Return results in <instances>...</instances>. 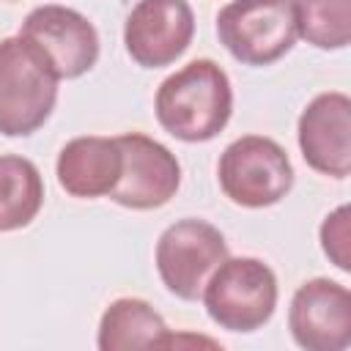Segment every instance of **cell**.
Masks as SVG:
<instances>
[{
  "instance_id": "1",
  "label": "cell",
  "mask_w": 351,
  "mask_h": 351,
  "mask_svg": "<svg viewBox=\"0 0 351 351\" xmlns=\"http://www.w3.org/2000/svg\"><path fill=\"white\" fill-rule=\"evenodd\" d=\"M159 126L181 143H208L230 121L233 85L225 69L208 58L173 71L154 96Z\"/></svg>"
},
{
  "instance_id": "2",
  "label": "cell",
  "mask_w": 351,
  "mask_h": 351,
  "mask_svg": "<svg viewBox=\"0 0 351 351\" xmlns=\"http://www.w3.org/2000/svg\"><path fill=\"white\" fill-rule=\"evenodd\" d=\"M58 74L44 55L19 36L0 38V134L30 137L58 101Z\"/></svg>"
},
{
  "instance_id": "3",
  "label": "cell",
  "mask_w": 351,
  "mask_h": 351,
  "mask_svg": "<svg viewBox=\"0 0 351 351\" xmlns=\"http://www.w3.org/2000/svg\"><path fill=\"white\" fill-rule=\"evenodd\" d=\"M208 318L228 332H255L277 310V274L261 258H225L203 285Z\"/></svg>"
},
{
  "instance_id": "4",
  "label": "cell",
  "mask_w": 351,
  "mask_h": 351,
  "mask_svg": "<svg viewBox=\"0 0 351 351\" xmlns=\"http://www.w3.org/2000/svg\"><path fill=\"white\" fill-rule=\"evenodd\" d=\"M217 178L230 203L241 208H269L291 192L293 165L277 140L244 134L222 151Z\"/></svg>"
},
{
  "instance_id": "5",
  "label": "cell",
  "mask_w": 351,
  "mask_h": 351,
  "mask_svg": "<svg viewBox=\"0 0 351 351\" xmlns=\"http://www.w3.org/2000/svg\"><path fill=\"white\" fill-rule=\"evenodd\" d=\"M219 44L244 66H271L296 44L291 0H230L217 14Z\"/></svg>"
},
{
  "instance_id": "6",
  "label": "cell",
  "mask_w": 351,
  "mask_h": 351,
  "mask_svg": "<svg viewBox=\"0 0 351 351\" xmlns=\"http://www.w3.org/2000/svg\"><path fill=\"white\" fill-rule=\"evenodd\" d=\"M225 258L228 241L222 230L200 217H184L167 225L154 252L162 285L184 302L200 299L206 280Z\"/></svg>"
},
{
  "instance_id": "7",
  "label": "cell",
  "mask_w": 351,
  "mask_h": 351,
  "mask_svg": "<svg viewBox=\"0 0 351 351\" xmlns=\"http://www.w3.org/2000/svg\"><path fill=\"white\" fill-rule=\"evenodd\" d=\"M16 36L44 55L58 80H77L99 60V33L93 22L69 5L47 3L33 8Z\"/></svg>"
},
{
  "instance_id": "8",
  "label": "cell",
  "mask_w": 351,
  "mask_h": 351,
  "mask_svg": "<svg viewBox=\"0 0 351 351\" xmlns=\"http://www.w3.org/2000/svg\"><path fill=\"white\" fill-rule=\"evenodd\" d=\"M115 140L123 154V167L107 197L132 211H151L170 203L181 186V165L176 154L143 132H126Z\"/></svg>"
},
{
  "instance_id": "9",
  "label": "cell",
  "mask_w": 351,
  "mask_h": 351,
  "mask_svg": "<svg viewBox=\"0 0 351 351\" xmlns=\"http://www.w3.org/2000/svg\"><path fill=\"white\" fill-rule=\"evenodd\" d=\"M195 14L186 0H137L123 22V47L143 69L176 63L192 44Z\"/></svg>"
},
{
  "instance_id": "10",
  "label": "cell",
  "mask_w": 351,
  "mask_h": 351,
  "mask_svg": "<svg viewBox=\"0 0 351 351\" xmlns=\"http://www.w3.org/2000/svg\"><path fill=\"white\" fill-rule=\"evenodd\" d=\"M288 329L304 351H343L351 346V293L343 282L313 277L288 307Z\"/></svg>"
},
{
  "instance_id": "11",
  "label": "cell",
  "mask_w": 351,
  "mask_h": 351,
  "mask_svg": "<svg viewBox=\"0 0 351 351\" xmlns=\"http://www.w3.org/2000/svg\"><path fill=\"white\" fill-rule=\"evenodd\" d=\"M296 140L307 167L346 178L351 173V99L340 90L318 93L299 115Z\"/></svg>"
},
{
  "instance_id": "12",
  "label": "cell",
  "mask_w": 351,
  "mask_h": 351,
  "mask_svg": "<svg viewBox=\"0 0 351 351\" xmlns=\"http://www.w3.org/2000/svg\"><path fill=\"white\" fill-rule=\"evenodd\" d=\"M123 167V154L115 137H99V134H82L69 140L55 162L58 184L66 195L80 200L107 197Z\"/></svg>"
},
{
  "instance_id": "13",
  "label": "cell",
  "mask_w": 351,
  "mask_h": 351,
  "mask_svg": "<svg viewBox=\"0 0 351 351\" xmlns=\"http://www.w3.org/2000/svg\"><path fill=\"white\" fill-rule=\"evenodd\" d=\"M165 318L137 296H121L107 304L99 321L96 346L101 351H123V348H151L162 346L167 335Z\"/></svg>"
},
{
  "instance_id": "14",
  "label": "cell",
  "mask_w": 351,
  "mask_h": 351,
  "mask_svg": "<svg viewBox=\"0 0 351 351\" xmlns=\"http://www.w3.org/2000/svg\"><path fill=\"white\" fill-rule=\"evenodd\" d=\"M44 206V178L19 154H0V233L27 228Z\"/></svg>"
},
{
  "instance_id": "15",
  "label": "cell",
  "mask_w": 351,
  "mask_h": 351,
  "mask_svg": "<svg viewBox=\"0 0 351 351\" xmlns=\"http://www.w3.org/2000/svg\"><path fill=\"white\" fill-rule=\"evenodd\" d=\"M296 36L315 49H346L351 41V0H291Z\"/></svg>"
},
{
  "instance_id": "16",
  "label": "cell",
  "mask_w": 351,
  "mask_h": 351,
  "mask_svg": "<svg viewBox=\"0 0 351 351\" xmlns=\"http://www.w3.org/2000/svg\"><path fill=\"white\" fill-rule=\"evenodd\" d=\"M318 239H321L324 255L340 271H351V211L348 206H337L335 211L324 217Z\"/></svg>"
}]
</instances>
